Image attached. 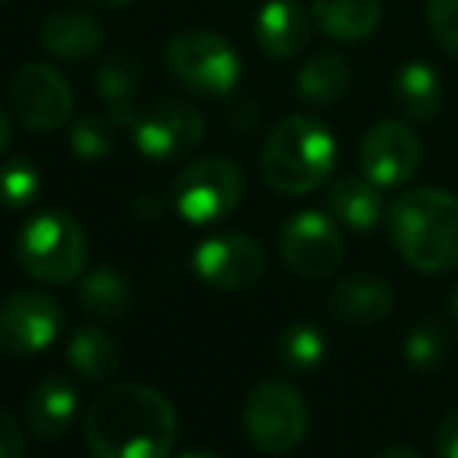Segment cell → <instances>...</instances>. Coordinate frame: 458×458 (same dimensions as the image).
I'll return each instance as SVG.
<instances>
[{"label": "cell", "mask_w": 458, "mask_h": 458, "mask_svg": "<svg viewBox=\"0 0 458 458\" xmlns=\"http://www.w3.org/2000/svg\"><path fill=\"white\" fill-rule=\"evenodd\" d=\"M243 199V175L231 159L206 157L191 163L172 184V206L191 225H216Z\"/></svg>", "instance_id": "cell-7"}, {"label": "cell", "mask_w": 458, "mask_h": 458, "mask_svg": "<svg viewBox=\"0 0 458 458\" xmlns=\"http://www.w3.org/2000/svg\"><path fill=\"white\" fill-rule=\"evenodd\" d=\"M434 453L437 458H458V409L449 411L440 421V428H437Z\"/></svg>", "instance_id": "cell-31"}, {"label": "cell", "mask_w": 458, "mask_h": 458, "mask_svg": "<svg viewBox=\"0 0 458 458\" xmlns=\"http://www.w3.org/2000/svg\"><path fill=\"white\" fill-rule=\"evenodd\" d=\"M325 356H327L325 334L312 321H293L277 337V359H281L287 371L296 374L315 371V368L325 362Z\"/></svg>", "instance_id": "cell-25"}, {"label": "cell", "mask_w": 458, "mask_h": 458, "mask_svg": "<svg viewBox=\"0 0 458 458\" xmlns=\"http://www.w3.org/2000/svg\"><path fill=\"white\" fill-rule=\"evenodd\" d=\"M16 262L41 284H69L85 272L88 241L79 218L63 209H44L25 222L16 237Z\"/></svg>", "instance_id": "cell-4"}, {"label": "cell", "mask_w": 458, "mask_h": 458, "mask_svg": "<svg viewBox=\"0 0 458 458\" xmlns=\"http://www.w3.org/2000/svg\"><path fill=\"white\" fill-rule=\"evenodd\" d=\"M359 165L377 187H399L411 182L421 165V140L405 122H374L359 147Z\"/></svg>", "instance_id": "cell-13"}, {"label": "cell", "mask_w": 458, "mask_h": 458, "mask_svg": "<svg viewBox=\"0 0 458 458\" xmlns=\"http://www.w3.org/2000/svg\"><path fill=\"white\" fill-rule=\"evenodd\" d=\"M384 6L380 0H312V22L321 35L340 44L365 41L377 31Z\"/></svg>", "instance_id": "cell-19"}, {"label": "cell", "mask_w": 458, "mask_h": 458, "mask_svg": "<svg viewBox=\"0 0 458 458\" xmlns=\"http://www.w3.org/2000/svg\"><path fill=\"white\" fill-rule=\"evenodd\" d=\"M191 266L203 284L222 290V293H237V290H250L253 284L262 281L266 253L253 237L225 231V234L206 237L193 250Z\"/></svg>", "instance_id": "cell-12"}, {"label": "cell", "mask_w": 458, "mask_h": 458, "mask_svg": "<svg viewBox=\"0 0 458 458\" xmlns=\"http://www.w3.org/2000/svg\"><path fill=\"white\" fill-rule=\"evenodd\" d=\"M66 359L79 377L103 384L109 380L122 365V350L103 327H81L66 344Z\"/></svg>", "instance_id": "cell-24"}, {"label": "cell", "mask_w": 458, "mask_h": 458, "mask_svg": "<svg viewBox=\"0 0 458 458\" xmlns=\"http://www.w3.org/2000/svg\"><path fill=\"white\" fill-rule=\"evenodd\" d=\"M66 315L60 302L38 290H16L0 300V352L35 356L54 346L63 334Z\"/></svg>", "instance_id": "cell-9"}, {"label": "cell", "mask_w": 458, "mask_h": 458, "mask_svg": "<svg viewBox=\"0 0 458 458\" xmlns=\"http://www.w3.org/2000/svg\"><path fill=\"white\" fill-rule=\"evenodd\" d=\"M0 4H6V0H0Z\"/></svg>", "instance_id": "cell-37"}, {"label": "cell", "mask_w": 458, "mask_h": 458, "mask_svg": "<svg viewBox=\"0 0 458 458\" xmlns=\"http://www.w3.org/2000/svg\"><path fill=\"white\" fill-rule=\"evenodd\" d=\"M165 66L175 81L199 97H225L241 79V56L209 29H184L165 44Z\"/></svg>", "instance_id": "cell-5"}, {"label": "cell", "mask_w": 458, "mask_h": 458, "mask_svg": "<svg viewBox=\"0 0 458 458\" xmlns=\"http://www.w3.org/2000/svg\"><path fill=\"white\" fill-rule=\"evenodd\" d=\"M13 115L29 131H56L72 115V88L60 69L47 63H29L10 81Z\"/></svg>", "instance_id": "cell-11"}, {"label": "cell", "mask_w": 458, "mask_h": 458, "mask_svg": "<svg viewBox=\"0 0 458 458\" xmlns=\"http://www.w3.org/2000/svg\"><path fill=\"white\" fill-rule=\"evenodd\" d=\"M396 253L421 275L458 266V197L440 187L409 191L386 212Z\"/></svg>", "instance_id": "cell-2"}, {"label": "cell", "mask_w": 458, "mask_h": 458, "mask_svg": "<svg viewBox=\"0 0 458 458\" xmlns=\"http://www.w3.org/2000/svg\"><path fill=\"white\" fill-rule=\"evenodd\" d=\"M428 25L434 41L458 56V0H428Z\"/></svg>", "instance_id": "cell-29"}, {"label": "cell", "mask_w": 458, "mask_h": 458, "mask_svg": "<svg viewBox=\"0 0 458 458\" xmlns=\"http://www.w3.org/2000/svg\"><path fill=\"white\" fill-rule=\"evenodd\" d=\"M243 430L266 455H290L309 434V405L290 384L266 380L247 396Z\"/></svg>", "instance_id": "cell-6"}, {"label": "cell", "mask_w": 458, "mask_h": 458, "mask_svg": "<svg viewBox=\"0 0 458 458\" xmlns=\"http://www.w3.org/2000/svg\"><path fill=\"white\" fill-rule=\"evenodd\" d=\"M371 458H424L418 449H411V446H403V443H393V446H384L377 455H371Z\"/></svg>", "instance_id": "cell-32"}, {"label": "cell", "mask_w": 458, "mask_h": 458, "mask_svg": "<svg viewBox=\"0 0 458 458\" xmlns=\"http://www.w3.org/2000/svg\"><path fill=\"white\" fill-rule=\"evenodd\" d=\"M79 396L63 377H44L25 399V424L38 440H60L75 421Z\"/></svg>", "instance_id": "cell-16"}, {"label": "cell", "mask_w": 458, "mask_h": 458, "mask_svg": "<svg viewBox=\"0 0 458 458\" xmlns=\"http://www.w3.org/2000/svg\"><path fill=\"white\" fill-rule=\"evenodd\" d=\"M94 6H103V10H115V6H128L131 0H88Z\"/></svg>", "instance_id": "cell-34"}, {"label": "cell", "mask_w": 458, "mask_h": 458, "mask_svg": "<svg viewBox=\"0 0 458 458\" xmlns=\"http://www.w3.org/2000/svg\"><path fill=\"white\" fill-rule=\"evenodd\" d=\"M131 138L140 157L153 163H175L203 144L206 119L193 103L159 100L131 122Z\"/></svg>", "instance_id": "cell-8"}, {"label": "cell", "mask_w": 458, "mask_h": 458, "mask_svg": "<svg viewBox=\"0 0 458 458\" xmlns=\"http://www.w3.org/2000/svg\"><path fill=\"white\" fill-rule=\"evenodd\" d=\"M256 44L262 54L275 60H290L302 54L312 35V19L300 6V0H268L256 16Z\"/></svg>", "instance_id": "cell-15"}, {"label": "cell", "mask_w": 458, "mask_h": 458, "mask_svg": "<svg viewBox=\"0 0 458 458\" xmlns=\"http://www.w3.org/2000/svg\"><path fill=\"white\" fill-rule=\"evenodd\" d=\"M384 187H377L365 175H344L331 184L327 191V209L340 225L350 231H374L386 216L384 206Z\"/></svg>", "instance_id": "cell-17"}, {"label": "cell", "mask_w": 458, "mask_h": 458, "mask_svg": "<svg viewBox=\"0 0 458 458\" xmlns=\"http://www.w3.org/2000/svg\"><path fill=\"white\" fill-rule=\"evenodd\" d=\"M334 163H337L334 134L318 119L290 115L277 122L268 134L259 157V172L272 191L300 197L325 184L334 172Z\"/></svg>", "instance_id": "cell-3"}, {"label": "cell", "mask_w": 458, "mask_h": 458, "mask_svg": "<svg viewBox=\"0 0 458 458\" xmlns=\"http://www.w3.org/2000/svg\"><path fill=\"white\" fill-rule=\"evenodd\" d=\"M41 44L56 60L81 63L94 56L103 44L100 22L85 10H60L50 13L41 25Z\"/></svg>", "instance_id": "cell-18"}, {"label": "cell", "mask_w": 458, "mask_h": 458, "mask_svg": "<svg viewBox=\"0 0 458 458\" xmlns=\"http://www.w3.org/2000/svg\"><path fill=\"white\" fill-rule=\"evenodd\" d=\"M175 437V405L150 384H109L88 405L85 440L94 458H169Z\"/></svg>", "instance_id": "cell-1"}, {"label": "cell", "mask_w": 458, "mask_h": 458, "mask_svg": "<svg viewBox=\"0 0 458 458\" xmlns=\"http://www.w3.org/2000/svg\"><path fill=\"white\" fill-rule=\"evenodd\" d=\"M277 247L290 272L309 281L334 275L344 262V237L337 231V222L315 209L290 216L281 228Z\"/></svg>", "instance_id": "cell-10"}, {"label": "cell", "mask_w": 458, "mask_h": 458, "mask_svg": "<svg viewBox=\"0 0 458 458\" xmlns=\"http://www.w3.org/2000/svg\"><path fill=\"white\" fill-rule=\"evenodd\" d=\"M10 138H13V128H10V119H6V113L0 109V153L10 147Z\"/></svg>", "instance_id": "cell-33"}, {"label": "cell", "mask_w": 458, "mask_h": 458, "mask_svg": "<svg viewBox=\"0 0 458 458\" xmlns=\"http://www.w3.org/2000/svg\"><path fill=\"white\" fill-rule=\"evenodd\" d=\"M393 100H396L399 113L411 122H430L443 109L446 91L430 63L411 60L399 66L396 81H393Z\"/></svg>", "instance_id": "cell-21"}, {"label": "cell", "mask_w": 458, "mask_h": 458, "mask_svg": "<svg viewBox=\"0 0 458 458\" xmlns=\"http://www.w3.org/2000/svg\"><path fill=\"white\" fill-rule=\"evenodd\" d=\"M352 85V69L340 54H318L296 75V94L309 106H334Z\"/></svg>", "instance_id": "cell-22"}, {"label": "cell", "mask_w": 458, "mask_h": 458, "mask_svg": "<svg viewBox=\"0 0 458 458\" xmlns=\"http://www.w3.org/2000/svg\"><path fill=\"white\" fill-rule=\"evenodd\" d=\"M449 306H453V315H455V321H458V287H455L453 300H449Z\"/></svg>", "instance_id": "cell-36"}, {"label": "cell", "mask_w": 458, "mask_h": 458, "mask_svg": "<svg viewBox=\"0 0 458 458\" xmlns=\"http://www.w3.org/2000/svg\"><path fill=\"white\" fill-rule=\"evenodd\" d=\"M41 197V172L31 159L13 157L0 165V206L6 212L29 209Z\"/></svg>", "instance_id": "cell-27"}, {"label": "cell", "mask_w": 458, "mask_h": 458, "mask_svg": "<svg viewBox=\"0 0 458 458\" xmlns=\"http://www.w3.org/2000/svg\"><path fill=\"white\" fill-rule=\"evenodd\" d=\"M140 79H144V66L131 50H115L97 69V91L106 100L109 119L115 125H131L134 122V97L140 91Z\"/></svg>", "instance_id": "cell-20"}, {"label": "cell", "mask_w": 458, "mask_h": 458, "mask_svg": "<svg viewBox=\"0 0 458 458\" xmlns=\"http://www.w3.org/2000/svg\"><path fill=\"white\" fill-rule=\"evenodd\" d=\"M115 122L103 119V115H85L72 125L69 131V147L79 159L85 163H97V159H106L115 150Z\"/></svg>", "instance_id": "cell-28"}, {"label": "cell", "mask_w": 458, "mask_h": 458, "mask_svg": "<svg viewBox=\"0 0 458 458\" xmlns=\"http://www.w3.org/2000/svg\"><path fill=\"white\" fill-rule=\"evenodd\" d=\"M22 453H25L22 430H19L16 418L0 405V458H22Z\"/></svg>", "instance_id": "cell-30"}, {"label": "cell", "mask_w": 458, "mask_h": 458, "mask_svg": "<svg viewBox=\"0 0 458 458\" xmlns=\"http://www.w3.org/2000/svg\"><path fill=\"white\" fill-rule=\"evenodd\" d=\"M327 309L337 321L346 325H377L393 312V287L384 277L374 275H352L331 287Z\"/></svg>", "instance_id": "cell-14"}, {"label": "cell", "mask_w": 458, "mask_h": 458, "mask_svg": "<svg viewBox=\"0 0 458 458\" xmlns=\"http://www.w3.org/2000/svg\"><path fill=\"white\" fill-rule=\"evenodd\" d=\"M131 284L122 272L100 266L88 272L79 284V302L97 321H119L131 312Z\"/></svg>", "instance_id": "cell-23"}, {"label": "cell", "mask_w": 458, "mask_h": 458, "mask_svg": "<svg viewBox=\"0 0 458 458\" xmlns=\"http://www.w3.org/2000/svg\"><path fill=\"white\" fill-rule=\"evenodd\" d=\"M178 458H222V455H212V453H187V455H178Z\"/></svg>", "instance_id": "cell-35"}, {"label": "cell", "mask_w": 458, "mask_h": 458, "mask_svg": "<svg viewBox=\"0 0 458 458\" xmlns=\"http://www.w3.org/2000/svg\"><path fill=\"white\" fill-rule=\"evenodd\" d=\"M449 352H453V340H449V331L440 321H421V325H415L403 344V356L421 374L440 371L446 365Z\"/></svg>", "instance_id": "cell-26"}]
</instances>
